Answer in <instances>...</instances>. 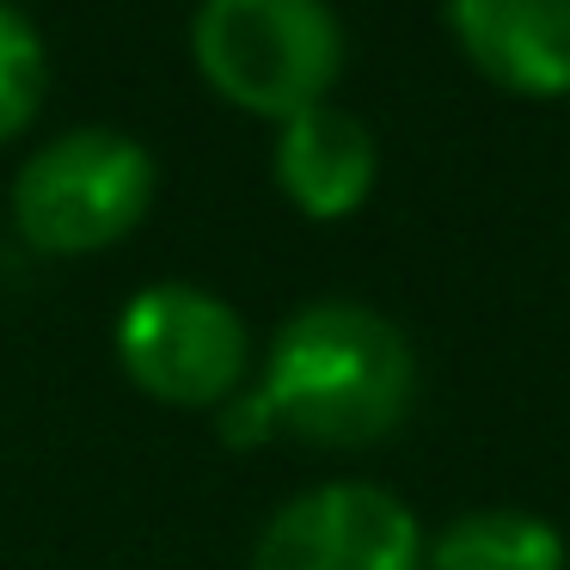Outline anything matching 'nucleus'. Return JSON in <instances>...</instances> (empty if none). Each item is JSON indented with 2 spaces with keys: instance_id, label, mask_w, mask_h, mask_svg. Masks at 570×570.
Here are the masks:
<instances>
[{
  "instance_id": "6e6552de",
  "label": "nucleus",
  "mask_w": 570,
  "mask_h": 570,
  "mask_svg": "<svg viewBox=\"0 0 570 570\" xmlns=\"http://www.w3.org/2000/svg\"><path fill=\"white\" fill-rule=\"evenodd\" d=\"M423 570H570V540L533 509H466L423 546Z\"/></svg>"
},
{
  "instance_id": "7ed1b4c3",
  "label": "nucleus",
  "mask_w": 570,
  "mask_h": 570,
  "mask_svg": "<svg viewBox=\"0 0 570 570\" xmlns=\"http://www.w3.org/2000/svg\"><path fill=\"white\" fill-rule=\"evenodd\" d=\"M154 190H160V166L136 136L80 124L50 136L13 173L7 215L38 258H92L148 222Z\"/></svg>"
},
{
  "instance_id": "20e7f679",
  "label": "nucleus",
  "mask_w": 570,
  "mask_h": 570,
  "mask_svg": "<svg viewBox=\"0 0 570 570\" xmlns=\"http://www.w3.org/2000/svg\"><path fill=\"white\" fill-rule=\"evenodd\" d=\"M117 362L173 411H222L252 374V332L234 301L203 283H148L117 313Z\"/></svg>"
},
{
  "instance_id": "0eeeda50",
  "label": "nucleus",
  "mask_w": 570,
  "mask_h": 570,
  "mask_svg": "<svg viewBox=\"0 0 570 570\" xmlns=\"http://www.w3.org/2000/svg\"><path fill=\"white\" fill-rule=\"evenodd\" d=\"M271 173L307 222H350L381 185V141L344 105H313L276 124Z\"/></svg>"
},
{
  "instance_id": "9d476101",
  "label": "nucleus",
  "mask_w": 570,
  "mask_h": 570,
  "mask_svg": "<svg viewBox=\"0 0 570 570\" xmlns=\"http://www.w3.org/2000/svg\"><path fill=\"white\" fill-rule=\"evenodd\" d=\"M215 430H222V442L239 448V454H246V448L276 442V423H271V411H264V399L252 393V386H239V393L215 411Z\"/></svg>"
},
{
  "instance_id": "1a4fd4ad",
  "label": "nucleus",
  "mask_w": 570,
  "mask_h": 570,
  "mask_svg": "<svg viewBox=\"0 0 570 570\" xmlns=\"http://www.w3.org/2000/svg\"><path fill=\"white\" fill-rule=\"evenodd\" d=\"M43 99H50V43L13 0H0V141L26 136Z\"/></svg>"
},
{
  "instance_id": "f257e3e1",
  "label": "nucleus",
  "mask_w": 570,
  "mask_h": 570,
  "mask_svg": "<svg viewBox=\"0 0 570 570\" xmlns=\"http://www.w3.org/2000/svg\"><path fill=\"white\" fill-rule=\"evenodd\" d=\"M276 435L307 448H374L417 405V350L368 301L325 295L276 325L252 381Z\"/></svg>"
},
{
  "instance_id": "f03ea898",
  "label": "nucleus",
  "mask_w": 570,
  "mask_h": 570,
  "mask_svg": "<svg viewBox=\"0 0 570 570\" xmlns=\"http://www.w3.org/2000/svg\"><path fill=\"white\" fill-rule=\"evenodd\" d=\"M344 19L332 0H197L190 62L246 117H288L332 105L344 75Z\"/></svg>"
},
{
  "instance_id": "423d86ee",
  "label": "nucleus",
  "mask_w": 570,
  "mask_h": 570,
  "mask_svg": "<svg viewBox=\"0 0 570 570\" xmlns=\"http://www.w3.org/2000/svg\"><path fill=\"white\" fill-rule=\"evenodd\" d=\"M472 75L515 99H570V0H448Z\"/></svg>"
},
{
  "instance_id": "39448f33",
  "label": "nucleus",
  "mask_w": 570,
  "mask_h": 570,
  "mask_svg": "<svg viewBox=\"0 0 570 570\" xmlns=\"http://www.w3.org/2000/svg\"><path fill=\"white\" fill-rule=\"evenodd\" d=\"M423 521L374 479L295 491L252 540L246 570H423Z\"/></svg>"
}]
</instances>
